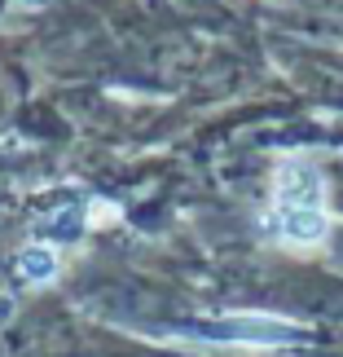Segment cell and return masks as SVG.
I'll use <instances>...</instances> for the list:
<instances>
[{
  "label": "cell",
  "mask_w": 343,
  "mask_h": 357,
  "mask_svg": "<svg viewBox=\"0 0 343 357\" xmlns=\"http://www.w3.org/2000/svg\"><path fill=\"white\" fill-rule=\"evenodd\" d=\"M273 229L291 247H312L326 238V190L317 168L286 159L273 185Z\"/></svg>",
  "instance_id": "obj_1"
}]
</instances>
